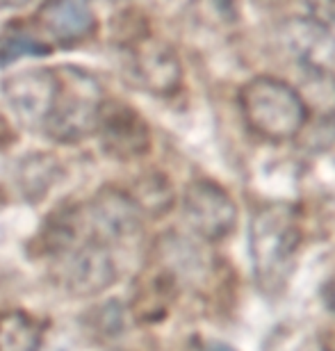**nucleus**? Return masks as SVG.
Here are the masks:
<instances>
[{
	"label": "nucleus",
	"instance_id": "f257e3e1",
	"mask_svg": "<svg viewBox=\"0 0 335 351\" xmlns=\"http://www.w3.org/2000/svg\"><path fill=\"white\" fill-rule=\"evenodd\" d=\"M303 247L301 219L290 203H264L249 221V256L256 285L264 297L288 290Z\"/></svg>",
	"mask_w": 335,
	"mask_h": 351
},
{
	"label": "nucleus",
	"instance_id": "f03ea898",
	"mask_svg": "<svg viewBox=\"0 0 335 351\" xmlns=\"http://www.w3.org/2000/svg\"><path fill=\"white\" fill-rule=\"evenodd\" d=\"M237 101L251 132L274 144L299 137L310 117L297 87L274 75H256L244 82Z\"/></svg>",
	"mask_w": 335,
	"mask_h": 351
},
{
	"label": "nucleus",
	"instance_id": "7ed1b4c3",
	"mask_svg": "<svg viewBox=\"0 0 335 351\" xmlns=\"http://www.w3.org/2000/svg\"><path fill=\"white\" fill-rule=\"evenodd\" d=\"M64 71V75L58 73V96L44 125L58 142H80L99 123L101 87L92 75L75 69Z\"/></svg>",
	"mask_w": 335,
	"mask_h": 351
},
{
	"label": "nucleus",
	"instance_id": "20e7f679",
	"mask_svg": "<svg viewBox=\"0 0 335 351\" xmlns=\"http://www.w3.org/2000/svg\"><path fill=\"white\" fill-rule=\"evenodd\" d=\"M183 213L190 228L208 242L228 237L240 219V210L228 189L208 178L192 180L185 187Z\"/></svg>",
	"mask_w": 335,
	"mask_h": 351
},
{
	"label": "nucleus",
	"instance_id": "39448f33",
	"mask_svg": "<svg viewBox=\"0 0 335 351\" xmlns=\"http://www.w3.org/2000/svg\"><path fill=\"white\" fill-rule=\"evenodd\" d=\"M53 271L58 283L78 297L99 294L116 280L114 263L108 251L96 242H87L58 256V265Z\"/></svg>",
	"mask_w": 335,
	"mask_h": 351
},
{
	"label": "nucleus",
	"instance_id": "423d86ee",
	"mask_svg": "<svg viewBox=\"0 0 335 351\" xmlns=\"http://www.w3.org/2000/svg\"><path fill=\"white\" fill-rule=\"evenodd\" d=\"M96 128L101 130L103 149L116 160H137L151 149L149 123L128 103L112 101L101 105Z\"/></svg>",
	"mask_w": 335,
	"mask_h": 351
},
{
	"label": "nucleus",
	"instance_id": "0eeeda50",
	"mask_svg": "<svg viewBox=\"0 0 335 351\" xmlns=\"http://www.w3.org/2000/svg\"><path fill=\"white\" fill-rule=\"evenodd\" d=\"M85 226L92 230L96 244L106 242H130L142 233L139 210L130 201L128 194L119 189H103L92 199L87 208H82Z\"/></svg>",
	"mask_w": 335,
	"mask_h": 351
},
{
	"label": "nucleus",
	"instance_id": "6e6552de",
	"mask_svg": "<svg viewBox=\"0 0 335 351\" xmlns=\"http://www.w3.org/2000/svg\"><path fill=\"white\" fill-rule=\"evenodd\" d=\"M3 96L25 125L46 123L58 96V73L48 69L14 73L3 82Z\"/></svg>",
	"mask_w": 335,
	"mask_h": 351
},
{
	"label": "nucleus",
	"instance_id": "1a4fd4ad",
	"mask_svg": "<svg viewBox=\"0 0 335 351\" xmlns=\"http://www.w3.org/2000/svg\"><path fill=\"white\" fill-rule=\"evenodd\" d=\"M132 48H135L132 71H135L137 80L146 89L153 91V94L166 96L180 87V82H183V64H180L176 51L169 44L146 37Z\"/></svg>",
	"mask_w": 335,
	"mask_h": 351
},
{
	"label": "nucleus",
	"instance_id": "9d476101",
	"mask_svg": "<svg viewBox=\"0 0 335 351\" xmlns=\"http://www.w3.org/2000/svg\"><path fill=\"white\" fill-rule=\"evenodd\" d=\"M285 41L290 48L301 58V64L329 69L335 60V39L329 32V27L319 25L317 21L292 16L283 25Z\"/></svg>",
	"mask_w": 335,
	"mask_h": 351
},
{
	"label": "nucleus",
	"instance_id": "9b49d317",
	"mask_svg": "<svg viewBox=\"0 0 335 351\" xmlns=\"http://www.w3.org/2000/svg\"><path fill=\"white\" fill-rule=\"evenodd\" d=\"M176 294H178V280L169 269L158 267L153 271H146L137 283L135 299H132V315L139 322L162 319L169 313Z\"/></svg>",
	"mask_w": 335,
	"mask_h": 351
},
{
	"label": "nucleus",
	"instance_id": "f8f14e48",
	"mask_svg": "<svg viewBox=\"0 0 335 351\" xmlns=\"http://www.w3.org/2000/svg\"><path fill=\"white\" fill-rule=\"evenodd\" d=\"M41 23L62 41L85 39L96 27L94 14L85 3H53L41 10Z\"/></svg>",
	"mask_w": 335,
	"mask_h": 351
},
{
	"label": "nucleus",
	"instance_id": "ddd939ff",
	"mask_svg": "<svg viewBox=\"0 0 335 351\" xmlns=\"http://www.w3.org/2000/svg\"><path fill=\"white\" fill-rule=\"evenodd\" d=\"M308 112L322 117L335 114V75L331 69L301 64V87H297Z\"/></svg>",
	"mask_w": 335,
	"mask_h": 351
},
{
	"label": "nucleus",
	"instance_id": "4468645a",
	"mask_svg": "<svg viewBox=\"0 0 335 351\" xmlns=\"http://www.w3.org/2000/svg\"><path fill=\"white\" fill-rule=\"evenodd\" d=\"M60 176V162L53 156L46 153H37V156L25 158L23 162H18V187L23 192L25 199L37 201L55 185Z\"/></svg>",
	"mask_w": 335,
	"mask_h": 351
},
{
	"label": "nucleus",
	"instance_id": "2eb2a0df",
	"mask_svg": "<svg viewBox=\"0 0 335 351\" xmlns=\"http://www.w3.org/2000/svg\"><path fill=\"white\" fill-rule=\"evenodd\" d=\"M41 328L30 315L10 311L0 315V351H39Z\"/></svg>",
	"mask_w": 335,
	"mask_h": 351
},
{
	"label": "nucleus",
	"instance_id": "dca6fc26",
	"mask_svg": "<svg viewBox=\"0 0 335 351\" xmlns=\"http://www.w3.org/2000/svg\"><path fill=\"white\" fill-rule=\"evenodd\" d=\"M130 201L135 203L137 210H144L146 215L160 217L171 208L173 189L164 176L146 173L142 178H137L135 189H132V194H130Z\"/></svg>",
	"mask_w": 335,
	"mask_h": 351
},
{
	"label": "nucleus",
	"instance_id": "f3484780",
	"mask_svg": "<svg viewBox=\"0 0 335 351\" xmlns=\"http://www.w3.org/2000/svg\"><path fill=\"white\" fill-rule=\"evenodd\" d=\"M48 46L41 44L39 39L30 37L23 30H7L0 39V60L3 64H12L14 60L23 58V55H46Z\"/></svg>",
	"mask_w": 335,
	"mask_h": 351
},
{
	"label": "nucleus",
	"instance_id": "a211bd4d",
	"mask_svg": "<svg viewBox=\"0 0 335 351\" xmlns=\"http://www.w3.org/2000/svg\"><path fill=\"white\" fill-rule=\"evenodd\" d=\"M310 14H312V21H317L319 25H324V27H329L335 23V5L331 3H319V5H310L308 7Z\"/></svg>",
	"mask_w": 335,
	"mask_h": 351
},
{
	"label": "nucleus",
	"instance_id": "6ab92c4d",
	"mask_svg": "<svg viewBox=\"0 0 335 351\" xmlns=\"http://www.w3.org/2000/svg\"><path fill=\"white\" fill-rule=\"evenodd\" d=\"M324 299H326V304H329L331 311L335 313V276L324 287Z\"/></svg>",
	"mask_w": 335,
	"mask_h": 351
},
{
	"label": "nucleus",
	"instance_id": "aec40b11",
	"mask_svg": "<svg viewBox=\"0 0 335 351\" xmlns=\"http://www.w3.org/2000/svg\"><path fill=\"white\" fill-rule=\"evenodd\" d=\"M206 351H235V349L228 347V345H219V342H214V345H210Z\"/></svg>",
	"mask_w": 335,
	"mask_h": 351
}]
</instances>
